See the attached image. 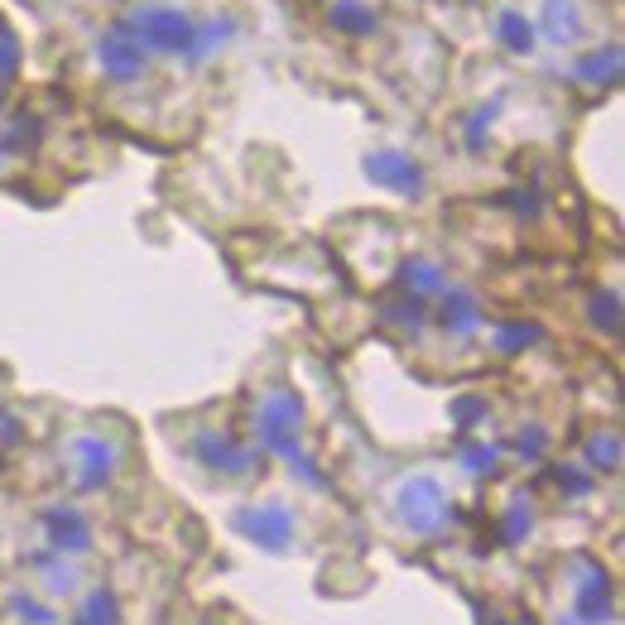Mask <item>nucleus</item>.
<instances>
[{"label":"nucleus","instance_id":"4","mask_svg":"<svg viewBox=\"0 0 625 625\" xmlns=\"http://www.w3.org/2000/svg\"><path fill=\"white\" fill-rule=\"evenodd\" d=\"M332 24H337V30H346V34H370V30H376V15H370L366 5H356V0H337Z\"/></svg>","mask_w":625,"mask_h":625},{"label":"nucleus","instance_id":"6","mask_svg":"<svg viewBox=\"0 0 625 625\" xmlns=\"http://www.w3.org/2000/svg\"><path fill=\"white\" fill-rule=\"evenodd\" d=\"M376 178H400V184H418V168L404 164V160H390V154H376V160L366 164Z\"/></svg>","mask_w":625,"mask_h":625},{"label":"nucleus","instance_id":"1","mask_svg":"<svg viewBox=\"0 0 625 625\" xmlns=\"http://www.w3.org/2000/svg\"><path fill=\"white\" fill-rule=\"evenodd\" d=\"M126 30H130V39H135L140 48H168V54H188V48H192V30H198V24L184 20L178 10L140 5V10H130Z\"/></svg>","mask_w":625,"mask_h":625},{"label":"nucleus","instance_id":"3","mask_svg":"<svg viewBox=\"0 0 625 625\" xmlns=\"http://www.w3.org/2000/svg\"><path fill=\"white\" fill-rule=\"evenodd\" d=\"M496 30H500V44L510 48V54H529V48H534V24H529L520 10H505L496 20Z\"/></svg>","mask_w":625,"mask_h":625},{"label":"nucleus","instance_id":"2","mask_svg":"<svg viewBox=\"0 0 625 625\" xmlns=\"http://www.w3.org/2000/svg\"><path fill=\"white\" fill-rule=\"evenodd\" d=\"M96 58H102V68L111 72L116 82H130L144 68V48L130 39V34H106V39L96 44Z\"/></svg>","mask_w":625,"mask_h":625},{"label":"nucleus","instance_id":"8","mask_svg":"<svg viewBox=\"0 0 625 625\" xmlns=\"http://www.w3.org/2000/svg\"><path fill=\"white\" fill-rule=\"evenodd\" d=\"M15 63H20L15 39H10V34H0V78H10V72H15Z\"/></svg>","mask_w":625,"mask_h":625},{"label":"nucleus","instance_id":"5","mask_svg":"<svg viewBox=\"0 0 625 625\" xmlns=\"http://www.w3.org/2000/svg\"><path fill=\"white\" fill-rule=\"evenodd\" d=\"M577 30H582V20H577L573 0H549V34L553 39L568 44V39H577Z\"/></svg>","mask_w":625,"mask_h":625},{"label":"nucleus","instance_id":"7","mask_svg":"<svg viewBox=\"0 0 625 625\" xmlns=\"http://www.w3.org/2000/svg\"><path fill=\"white\" fill-rule=\"evenodd\" d=\"M616 68H621V48L611 44V48H606V58H601V54H592V58H587L582 68H577V78H587V82H601V72H616Z\"/></svg>","mask_w":625,"mask_h":625}]
</instances>
